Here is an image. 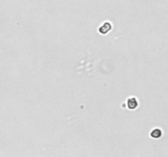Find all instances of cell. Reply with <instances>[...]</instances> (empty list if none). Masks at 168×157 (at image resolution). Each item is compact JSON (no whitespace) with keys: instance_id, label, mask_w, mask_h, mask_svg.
Returning a JSON list of instances; mask_svg holds the SVG:
<instances>
[{"instance_id":"3","label":"cell","mask_w":168,"mask_h":157,"mask_svg":"<svg viewBox=\"0 0 168 157\" xmlns=\"http://www.w3.org/2000/svg\"><path fill=\"white\" fill-rule=\"evenodd\" d=\"M150 135L153 138H159L161 136V131L159 129H155L151 132Z\"/></svg>"},{"instance_id":"2","label":"cell","mask_w":168,"mask_h":157,"mask_svg":"<svg viewBox=\"0 0 168 157\" xmlns=\"http://www.w3.org/2000/svg\"><path fill=\"white\" fill-rule=\"evenodd\" d=\"M111 29V23L109 22H105L103 23V25L99 27L98 29V31L100 34H108L110 31Z\"/></svg>"},{"instance_id":"1","label":"cell","mask_w":168,"mask_h":157,"mask_svg":"<svg viewBox=\"0 0 168 157\" xmlns=\"http://www.w3.org/2000/svg\"><path fill=\"white\" fill-rule=\"evenodd\" d=\"M126 105H127V107L130 110H135V108H137L139 105V102H138V100L136 99V98L135 96H131V98H129L127 99V101H126Z\"/></svg>"}]
</instances>
